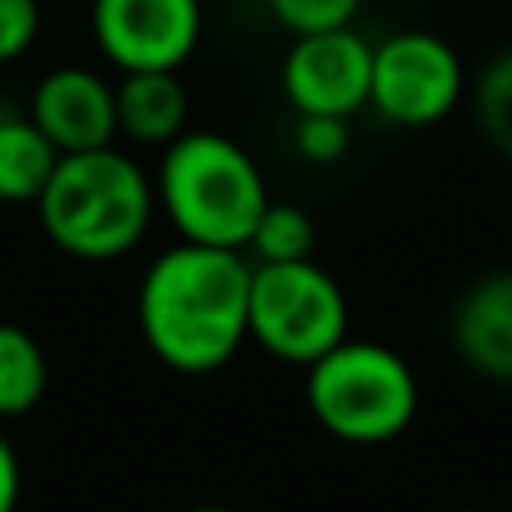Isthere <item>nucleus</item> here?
Masks as SVG:
<instances>
[{
    "label": "nucleus",
    "instance_id": "obj_1",
    "mask_svg": "<svg viewBox=\"0 0 512 512\" xmlns=\"http://www.w3.org/2000/svg\"><path fill=\"white\" fill-rule=\"evenodd\" d=\"M248 252L185 243L158 252L135 292V319L153 360L203 378L239 355L248 342Z\"/></svg>",
    "mask_w": 512,
    "mask_h": 512
},
{
    "label": "nucleus",
    "instance_id": "obj_2",
    "mask_svg": "<svg viewBox=\"0 0 512 512\" xmlns=\"http://www.w3.org/2000/svg\"><path fill=\"white\" fill-rule=\"evenodd\" d=\"M158 212L153 180L117 144L63 153L50 185L36 198L45 239L77 261H117L140 248Z\"/></svg>",
    "mask_w": 512,
    "mask_h": 512
},
{
    "label": "nucleus",
    "instance_id": "obj_3",
    "mask_svg": "<svg viewBox=\"0 0 512 512\" xmlns=\"http://www.w3.org/2000/svg\"><path fill=\"white\" fill-rule=\"evenodd\" d=\"M158 207L185 243L248 252V239L270 207L256 158L221 131H185L162 149L153 176Z\"/></svg>",
    "mask_w": 512,
    "mask_h": 512
},
{
    "label": "nucleus",
    "instance_id": "obj_4",
    "mask_svg": "<svg viewBox=\"0 0 512 512\" xmlns=\"http://www.w3.org/2000/svg\"><path fill=\"white\" fill-rule=\"evenodd\" d=\"M306 409L333 441L387 445L418 418V373L373 337H346L306 364Z\"/></svg>",
    "mask_w": 512,
    "mask_h": 512
},
{
    "label": "nucleus",
    "instance_id": "obj_5",
    "mask_svg": "<svg viewBox=\"0 0 512 512\" xmlns=\"http://www.w3.org/2000/svg\"><path fill=\"white\" fill-rule=\"evenodd\" d=\"M346 337H351L346 292L324 265H315V256L283 265L252 261L248 342L270 351L274 360L306 369Z\"/></svg>",
    "mask_w": 512,
    "mask_h": 512
},
{
    "label": "nucleus",
    "instance_id": "obj_6",
    "mask_svg": "<svg viewBox=\"0 0 512 512\" xmlns=\"http://www.w3.org/2000/svg\"><path fill=\"white\" fill-rule=\"evenodd\" d=\"M463 90H468V72L445 36L405 27L373 45L369 108L382 122L405 131L436 126L463 104Z\"/></svg>",
    "mask_w": 512,
    "mask_h": 512
},
{
    "label": "nucleus",
    "instance_id": "obj_7",
    "mask_svg": "<svg viewBox=\"0 0 512 512\" xmlns=\"http://www.w3.org/2000/svg\"><path fill=\"white\" fill-rule=\"evenodd\" d=\"M90 36L117 72H180L203 41V0H90Z\"/></svg>",
    "mask_w": 512,
    "mask_h": 512
},
{
    "label": "nucleus",
    "instance_id": "obj_8",
    "mask_svg": "<svg viewBox=\"0 0 512 512\" xmlns=\"http://www.w3.org/2000/svg\"><path fill=\"white\" fill-rule=\"evenodd\" d=\"M369 81L373 45L355 27L292 36L279 68V86L292 113H324L346 117V122L360 108H369Z\"/></svg>",
    "mask_w": 512,
    "mask_h": 512
},
{
    "label": "nucleus",
    "instance_id": "obj_9",
    "mask_svg": "<svg viewBox=\"0 0 512 512\" xmlns=\"http://www.w3.org/2000/svg\"><path fill=\"white\" fill-rule=\"evenodd\" d=\"M27 117L59 153H90L117 144V90L104 72L63 63L32 90Z\"/></svg>",
    "mask_w": 512,
    "mask_h": 512
},
{
    "label": "nucleus",
    "instance_id": "obj_10",
    "mask_svg": "<svg viewBox=\"0 0 512 512\" xmlns=\"http://www.w3.org/2000/svg\"><path fill=\"white\" fill-rule=\"evenodd\" d=\"M450 346L468 373L512 382V265L472 279L450 310Z\"/></svg>",
    "mask_w": 512,
    "mask_h": 512
},
{
    "label": "nucleus",
    "instance_id": "obj_11",
    "mask_svg": "<svg viewBox=\"0 0 512 512\" xmlns=\"http://www.w3.org/2000/svg\"><path fill=\"white\" fill-rule=\"evenodd\" d=\"M117 135L144 149H167L189 131V90L180 72H122L117 77Z\"/></svg>",
    "mask_w": 512,
    "mask_h": 512
},
{
    "label": "nucleus",
    "instance_id": "obj_12",
    "mask_svg": "<svg viewBox=\"0 0 512 512\" xmlns=\"http://www.w3.org/2000/svg\"><path fill=\"white\" fill-rule=\"evenodd\" d=\"M63 153L41 135L32 117H0V203H32L50 185Z\"/></svg>",
    "mask_w": 512,
    "mask_h": 512
},
{
    "label": "nucleus",
    "instance_id": "obj_13",
    "mask_svg": "<svg viewBox=\"0 0 512 512\" xmlns=\"http://www.w3.org/2000/svg\"><path fill=\"white\" fill-rule=\"evenodd\" d=\"M50 387V360L32 328L0 324V423L27 418L45 400Z\"/></svg>",
    "mask_w": 512,
    "mask_h": 512
},
{
    "label": "nucleus",
    "instance_id": "obj_14",
    "mask_svg": "<svg viewBox=\"0 0 512 512\" xmlns=\"http://www.w3.org/2000/svg\"><path fill=\"white\" fill-rule=\"evenodd\" d=\"M248 256L256 265H283V261H310L315 256V221H310L306 207L297 203H274L261 212L252 239H248Z\"/></svg>",
    "mask_w": 512,
    "mask_h": 512
},
{
    "label": "nucleus",
    "instance_id": "obj_15",
    "mask_svg": "<svg viewBox=\"0 0 512 512\" xmlns=\"http://www.w3.org/2000/svg\"><path fill=\"white\" fill-rule=\"evenodd\" d=\"M472 108H477V126H481V135H486V144L499 158L512 162V50L495 54V59L477 72Z\"/></svg>",
    "mask_w": 512,
    "mask_h": 512
},
{
    "label": "nucleus",
    "instance_id": "obj_16",
    "mask_svg": "<svg viewBox=\"0 0 512 512\" xmlns=\"http://www.w3.org/2000/svg\"><path fill=\"white\" fill-rule=\"evenodd\" d=\"M274 14V23L292 36H310V32H337L351 27L355 14L364 9V0H265Z\"/></svg>",
    "mask_w": 512,
    "mask_h": 512
},
{
    "label": "nucleus",
    "instance_id": "obj_17",
    "mask_svg": "<svg viewBox=\"0 0 512 512\" xmlns=\"http://www.w3.org/2000/svg\"><path fill=\"white\" fill-rule=\"evenodd\" d=\"M292 149H297L306 162H315V167L342 162L346 149H351V126H346V117L297 113V126H292Z\"/></svg>",
    "mask_w": 512,
    "mask_h": 512
},
{
    "label": "nucleus",
    "instance_id": "obj_18",
    "mask_svg": "<svg viewBox=\"0 0 512 512\" xmlns=\"http://www.w3.org/2000/svg\"><path fill=\"white\" fill-rule=\"evenodd\" d=\"M41 36V0H0V63L23 59Z\"/></svg>",
    "mask_w": 512,
    "mask_h": 512
},
{
    "label": "nucleus",
    "instance_id": "obj_19",
    "mask_svg": "<svg viewBox=\"0 0 512 512\" xmlns=\"http://www.w3.org/2000/svg\"><path fill=\"white\" fill-rule=\"evenodd\" d=\"M18 499H23V463L0 427V512H18Z\"/></svg>",
    "mask_w": 512,
    "mask_h": 512
},
{
    "label": "nucleus",
    "instance_id": "obj_20",
    "mask_svg": "<svg viewBox=\"0 0 512 512\" xmlns=\"http://www.w3.org/2000/svg\"><path fill=\"white\" fill-rule=\"evenodd\" d=\"M180 512H239V508H225V504H194V508H180Z\"/></svg>",
    "mask_w": 512,
    "mask_h": 512
},
{
    "label": "nucleus",
    "instance_id": "obj_21",
    "mask_svg": "<svg viewBox=\"0 0 512 512\" xmlns=\"http://www.w3.org/2000/svg\"><path fill=\"white\" fill-rule=\"evenodd\" d=\"M450 512H495V508H450Z\"/></svg>",
    "mask_w": 512,
    "mask_h": 512
}]
</instances>
